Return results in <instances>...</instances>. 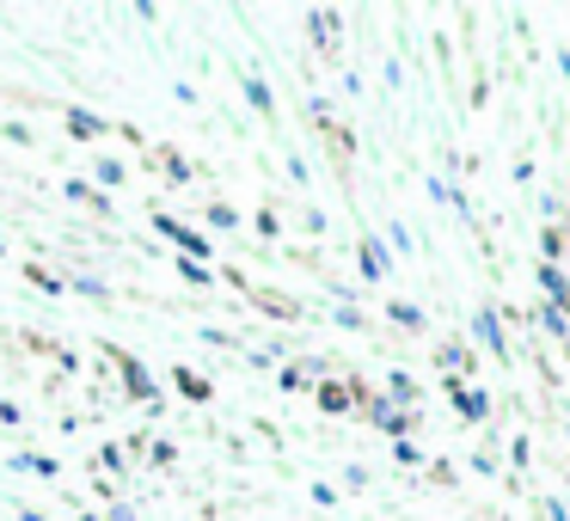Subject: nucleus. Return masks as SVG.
<instances>
[{"label":"nucleus","instance_id":"1","mask_svg":"<svg viewBox=\"0 0 570 521\" xmlns=\"http://www.w3.org/2000/svg\"><path fill=\"white\" fill-rule=\"evenodd\" d=\"M68 129H75V136H80V141H87V136H99V124H92V117H87V111H75V117H68Z\"/></svg>","mask_w":570,"mask_h":521}]
</instances>
